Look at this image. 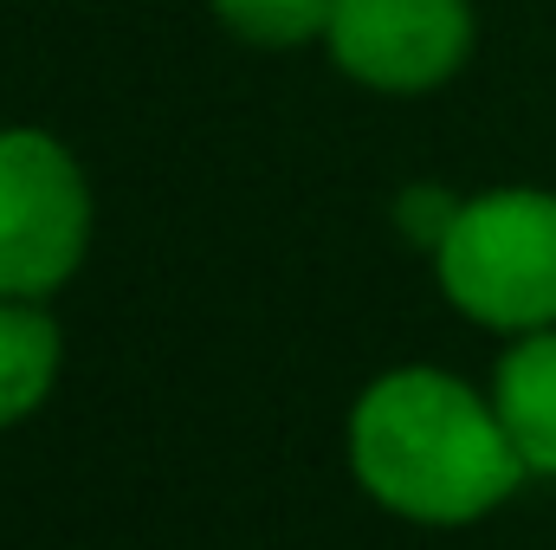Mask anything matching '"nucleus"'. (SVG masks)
Returning a JSON list of instances; mask_svg holds the SVG:
<instances>
[{
	"mask_svg": "<svg viewBox=\"0 0 556 550\" xmlns=\"http://www.w3.org/2000/svg\"><path fill=\"white\" fill-rule=\"evenodd\" d=\"M337 65L369 91H433L472 52L466 0H337L330 13Z\"/></svg>",
	"mask_w": 556,
	"mask_h": 550,
	"instance_id": "obj_4",
	"label": "nucleus"
},
{
	"mask_svg": "<svg viewBox=\"0 0 556 550\" xmlns=\"http://www.w3.org/2000/svg\"><path fill=\"white\" fill-rule=\"evenodd\" d=\"M350 473L382 512L427 532L479 525L531 479L492 396L433 363L389 370L356 396Z\"/></svg>",
	"mask_w": 556,
	"mask_h": 550,
	"instance_id": "obj_1",
	"label": "nucleus"
},
{
	"mask_svg": "<svg viewBox=\"0 0 556 550\" xmlns=\"http://www.w3.org/2000/svg\"><path fill=\"white\" fill-rule=\"evenodd\" d=\"M59 363L65 337L46 298H0V427H20L26 414L46 409Z\"/></svg>",
	"mask_w": 556,
	"mask_h": 550,
	"instance_id": "obj_6",
	"label": "nucleus"
},
{
	"mask_svg": "<svg viewBox=\"0 0 556 550\" xmlns=\"http://www.w3.org/2000/svg\"><path fill=\"white\" fill-rule=\"evenodd\" d=\"M440 291L485 330H551L556 324V195L492 188L459 201L433 247Z\"/></svg>",
	"mask_w": 556,
	"mask_h": 550,
	"instance_id": "obj_2",
	"label": "nucleus"
},
{
	"mask_svg": "<svg viewBox=\"0 0 556 550\" xmlns=\"http://www.w3.org/2000/svg\"><path fill=\"white\" fill-rule=\"evenodd\" d=\"M492 409L531 479H556V324L525 330L492 370Z\"/></svg>",
	"mask_w": 556,
	"mask_h": 550,
	"instance_id": "obj_5",
	"label": "nucleus"
},
{
	"mask_svg": "<svg viewBox=\"0 0 556 550\" xmlns=\"http://www.w3.org/2000/svg\"><path fill=\"white\" fill-rule=\"evenodd\" d=\"M220 26L253 39V46H304L317 33H330L337 0H214Z\"/></svg>",
	"mask_w": 556,
	"mask_h": 550,
	"instance_id": "obj_7",
	"label": "nucleus"
},
{
	"mask_svg": "<svg viewBox=\"0 0 556 550\" xmlns=\"http://www.w3.org/2000/svg\"><path fill=\"white\" fill-rule=\"evenodd\" d=\"M91 247V188L46 130H0V298H52Z\"/></svg>",
	"mask_w": 556,
	"mask_h": 550,
	"instance_id": "obj_3",
	"label": "nucleus"
}]
</instances>
